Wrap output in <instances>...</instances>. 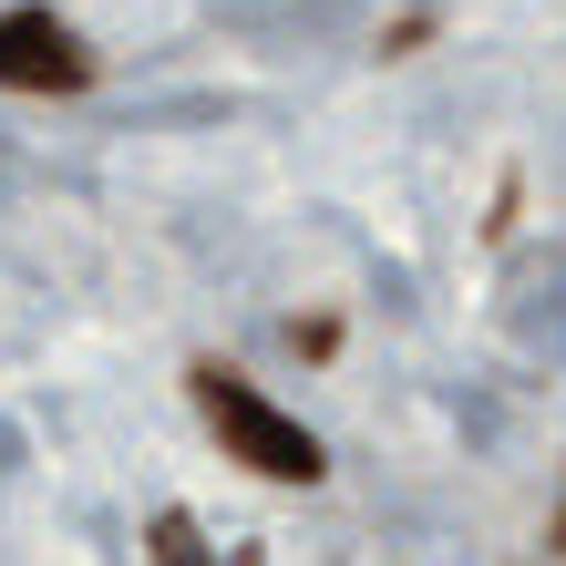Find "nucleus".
<instances>
[{
    "label": "nucleus",
    "instance_id": "1",
    "mask_svg": "<svg viewBox=\"0 0 566 566\" xmlns=\"http://www.w3.org/2000/svg\"><path fill=\"white\" fill-rule=\"evenodd\" d=\"M186 381H196V412H207V432L227 443V463H248V474H269V484H319V474H329L319 432L298 422V412H279L248 371H227V360H196Z\"/></svg>",
    "mask_w": 566,
    "mask_h": 566
},
{
    "label": "nucleus",
    "instance_id": "2",
    "mask_svg": "<svg viewBox=\"0 0 566 566\" xmlns=\"http://www.w3.org/2000/svg\"><path fill=\"white\" fill-rule=\"evenodd\" d=\"M83 83H93V52L73 21L0 11V93H83Z\"/></svg>",
    "mask_w": 566,
    "mask_h": 566
},
{
    "label": "nucleus",
    "instance_id": "3",
    "mask_svg": "<svg viewBox=\"0 0 566 566\" xmlns=\"http://www.w3.org/2000/svg\"><path fill=\"white\" fill-rule=\"evenodd\" d=\"M145 556H155V566H217V546H207V525H196L186 505H165V515H155V536H145ZM227 566H258V556H227Z\"/></svg>",
    "mask_w": 566,
    "mask_h": 566
},
{
    "label": "nucleus",
    "instance_id": "4",
    "mask_svg": "<svg viewBox=\"0 0 566 566\" xmlns=\"http://www.w3.org/2000/svg\"><path fill=\"white\" fill-rule=\"evenodd\" d=\"M289 340H298V350H310V360H329V350H340V319H298V329H289Z\"/></svg>",
    "mask_w": 566,
    "mask_h": 566
},
{
    "label": "nucleus",
    "instance_id": "5",
    "mask_svg": "<svg viewBox=\"0 0 566 566\" xmlns=\"http://www.w3.org/2000/svg\"><path fill=\"white\" fill-rule=\"evenodd\" d=\"M546 546H556V556H566V494H556V515H546Z\"/></svg>",
    "mask_w": 566,
    "mask_h": 566
}]
</instances>
